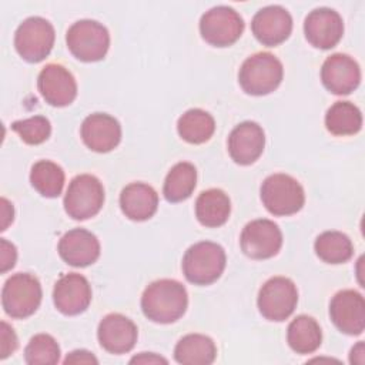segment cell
Listing matches in <instances>:
<instances>
[{"instance_id":"6da1fadb","label":"cell","mask_w":365,"mask_h":365,"mask_svg":"<svg viewBox=\"0 0 365 365\" xmlns=\"http://www.w3.org/2000/svg\"><path fill=\"white\" fill-rule=\"evenodd\" d=\"M188 307L185 287L175 279H157L141 295V309L145 318L155 324H171L180 319Z\"/></svg>"},{"instance_id":"7a4b0ae2","label":"cell","mask_w":365,"mask_h":365,"mask_svg":"<svg viewBox=\"0 0 365 365\" xmlns=\"http://www.w3.org/2000/svg\"><path fill=\"white\" fill-rule=\"evenodd\" d=\"M227 257L224 248L211 241L191 245L182 257V274L194 285H210L224 272Z\"/></svg>"},{"instance_id":"3957f363","label":"cell","mask_w":365,"mask_h":365,"mask_svg":"<svg viewBox=\"0 0 365 365\" xmlns=\"http://www.w3.org/2000/svg\"><path fill=\"white\" fill-rule=\"evenodd\" d=\"M282 63L271 53L259 51L248 58L240 67L238 83L241 88L251 96H265L272 93L282 81Z\"/></svg>"},{"instance_id":"277c9868","label":"cell","mask_w":365,"mask_h":365,"mask_svg":"<svg viewBox=\"0 0 365 365\" xmlns=\"http://www.w3.org/2000/svg\"><path fill=\"white\" fill-rule=\"evenodd\" d=\"M259 192L264 207L277 217L292 215L305 202L302 185L294 177L284 173L268 175L261 184Z\"/></svg>"},{"instance_id":"5b68a950","label":"cell","mask_w":365,"mask_h":365,"mask_svg":"<svg viewBox=\"0 0 365 365\" xmlns=\"http://www.w3.org/2000/svg\"><path fill=\"white\" fill-rule=\"evenodd\" d=\"M43 297L37 277L29 272L13 274L3 285L1 305L4 312L16 319L33 315L40 307Z\"/></svg>"},{"instance_id":"8992f818","label":"cell","mask_w":365,"mask_h":365,"mask_svg":"<svg viewBox=\"0 0 365 365\" xmlns=\"http://www.w3.org/2000/svg\"><path fill=\"white\" fill-rule=\"evenodd\" d=\"M66 43L70 53L77 60L91 63L106 57L110 47V34L101 23L84 19L68 27Z\"/></svg>"},{"instance_id":"52a82bcc","label":"cell","mask_w":365,"mask_h":365,"mask_svg":"<svg viewBox=\"0 0 365 365\" xmlns=\"http://www.w3.org/2000/svg\"><path fill=\"white\" fill-rule=\"evenodd\" d=\"M104 204V187L91 174L76 175L64 195V210L73 220L83 221L97 215Z\"/></svg>"},{"instance_id":"ba28073f","label":"cell","mask_w":365,"mask_h":365,"mask_svg":"<svg viewBox=\"0 0 365 365\" xmlns=\"http://www.w3.org/2000/svg\"><path fill=\"white\" fill-rule=\"evenodd\" d=\"M54 27L53 24L40 16H33L16 30L14 47L20 57L29 63H38L44 60L54 46Z\"/></svg>"},{"instance_id":"9c48e42d","label":"cell","mask_w":365,"mask_h":365,"mask_svg":"<svg viewBox=\"0 0 365 365\" xmlns=\"http://www.w3.org/2000/svg\"><path fill=\"white\" fill-rule=\"evenodd\" d=\"M298 302L297 285L287 277H272L259 288L258 309L268 321H285Z\"/></svg>"},{"instance_id":"30bf717a","label":"cell","mask_w":365,"mask_h":365,"mask_svg":"<svg viewBox=\"0 0 365 365\" xmlns=\"http://www.w3.org/2000/svg\"><path fill=\"white\" fill-rule=\"evenodd\" d=\"M244 26L237 10L228 6H215L201 16L200 33L208 44L228 47L241 37Z\"/></svg>"},{"instance_id":"8fae6325","label":"cell","mask_w":365,"mask_h":365,"mask_svg":"<svg viewBox=\"0 0 365 365\" xmlns=\"http://www.w3.org/2000/svg\"><path fill=\"white\" fill-rule=\"evenodd\" d=\"M240 245L247 257L252 259H267L279 252L282 247V232L271 220H252L242 228Z\"/></svg>"},{"instance_id":"7c38bea8","label":"cell","mask_w":365,"mask_h":365,"mask_svg":"<svg viewBox=\"0 0 365 365\" xmlns=\"http://www.w3.org/2000/svg\"><path fill=\"white\" fill-rule=\"evenodd\" d=\"M304 33L311 46L321 50L332 48L344 34L342 17L329 7L314 9L304 20Z\"/></svg>"},{"instance_id":"4fadbf2b","label":"cell","mask_w":365,"mask_h":365,"mask_svg":"<svg viewBox=\"0 0 365 365\" xmlns=\"http://www.w3.org/2000/svg\"><path fill=\"white\" fill-rule=\"evenodd\" d=\"M329 317L341 332L361 335L365 328L364 297L354 289L338 291L329 302Z\"/></svg>"},{"instance_id":"5bb4252c","label":"cell","mask_w":365,"mask_h":365,"mask_svg":"<svg viewBox=\"0 0 365 365\" xmlns=\"http://www.w3.org/2000/svg\"><path fill=\"white\" fill-rule=\"evenodd\" d=\"M37 88L41 97L53 107H66L77 96L74 76L61 64L50 63L44 66L37 77Z\"/></svg>"},{"instance_id":"9a60e30c","label":"cell","mask_w":365,"mask_h":365,"mask_svg":"<svg viewBox=\"0 0 365 365\" xmlns=\"http://www.w3.org/2000/svg\"><path fill=\"white\" fill-rule=\"evenodd\" d=\"M251 30L261 44L274 47L289 37L292 31V17L282 6H267L254 14Z\"/></svg>"},{"instance_id":"2e32d148","label":"cell","mask_w":365,"mask_h":365,"mask_svg":"<svg viewBox=\"0 0 365 365\" xmlns=\"http://www.w3.org/2000/svg\"><path fill=\"white\" fill-rule=\"evenodd\" d=\"M321 80L324 87L332 94H349L361 83L359 64L348 54L335 53L322 63Z\"/></svg>"},{"instance_id":"e0dca14e","label":"cell","mask_w":365,"mask_h":365,"mask_svg":"<svg viewBox=\"0 0 365 365\" xmlns=\"http://www.w3.org/2000/svg\"><path fill=\"white\" fill-rule=\"evenodd\" d=\"M53 302L64 315H78L91 302V287L88 279L77 272L61 275L54 284Z\"/></svg>"},{"instance_id":"ac0fdd59","label":"cell","mask_w":365,"mask_h":365,"mask_svg":"<svg viewBox=\"0 0 365 365\" xmlns=\"http://www.w3.org/2000/svg\"><path fill=\"white\" fill-rule=\"evenodd\" d=\"M138 336L135 324L123 314L106 315L97 328V338L103 349L120 355L130 352Z\"/></svg>"},{"instance_id":"d6986e66","label":"cell","mask_w":365,"mask_h":365,"mask_svg":"<svg viewBox=\"0 0 365 365\" xmlns=\"http://www.w3.org/2000/svg\"><path fill=\"white\" fill-rule=\"evenodd\" d=\"M80 134L91 151L108 153L121 141V125L110 114L94 113L84 118Z\"/></svg>"},{"instance_id":"ffe728a7","label":"cell","mask_w":365,"mask_h":365,"mask_svg":"<svg viewBox=\"0 0 365 365\" xmlns=\"http://www.w3.org/2000/svg\"><path fill=\"white\" fill-rule=\"evenodd\" d=\"M265 147V134L255 121H244L232 128L228 137L230 157L240 165L255 163Z\"/></svg>"},{"instance_id":"44dd1931","label":"cell","mask_w":365,"mask_h":365,"mask_svg":"<svg viewBox=\"0 0 365 365\" xmlns=\"http://www.w3.org/2000/svg\"><path fill=\"white\" fill-rule=\"evenodd\" d=\"M57 251L66 264L83 268L98 259L100 242L93 232L84 228H74L60 238Z\"/></svg>"},{"instance_id":"7402d4cb","label":"cell","mask_w":365,"mask_h":365,"mask_svg":"<svg viewBox=\"0 0 365 365\" xmlns=\"http://www.w3.org/2000/svg\"><path fill=\"white\" fill-rule=\"evenodd\" d=\"M120 207L127 218L145 221L157 211L158 194L145 182H131L125 185L120 194Z\"/></svg>"},{"instance_id":"603a6c76","label":"cell","mask_w":365,"mask_h":365,"mask_svg":"<svg viewBox=\"0 0 365 365\" xmlns=\"http://www.w3.org/2000/svg\"><path fill=\"white\" fill-rule=\"evenodd\" d=\"M231 212L230 197L220 188L202 191L195 201V217L204 227L215 228L227 222Z\"/></svg>"},{"instance_id":"cb8c5ba5","label":"cell","mask_w":365,"mask_h":365,"mask_svg":"<svg viewBox=\"0 0 365 365\" xmlns=\"http://www.w3.org/2000/svg\"><path fill=\"white\" fill-rule=\"evenodd\" d=\"M215 356L214 341L202 334L184 335L174 348V359L182 365H210Z\"/></svg>"},{"instance_id":"d4e9b609","label":"cell","mask_w":365,"mask_h":365,"mask_svg":"<svg viewBox=\"0 0 365 365\" xmlns=\"http://www.w3.org/2000/svg\"><path fill=\"white\" fill-rule=\"evenodd\" d=\"M287 341L294 352L301 355L312 354L322 342L321 327L312 317L298 315L288 325Z\"/></svg>"},{"instance_id":"484cf974","label":"cell","mask_w":365,"mask_h":365,"mask_svg":"<svg viewBox=\"0 0 365 365\" xmlns=\"http://www.w3.org/2000/svg\"><path fill=\"white\" fill-rule=\"evenodd\" d=\"M180 137L190 144H202L208 141L215 131L214 117L201 108L187 110L177 121Z\"/></svg>"},{"instance_id":"4316f807","label":"cell","mask_w":365,"mask_h":365,"mask_svg":"<svg viewBox=\"0 0 365 365\" xmlns=\"http://www.w3.org/2000/svg\"><path fill=\"white\" fill-rule=\"evenodd\" d=\"M197 184V170L194 164L188 161L177 163L168 171L163 194L170 202H181L191 197Z\"/></svg>"},{"instance_id":"83f0119b","label":"cell","mask_w":365,"mask_h":365,"mask_svg":"<svg viewBox=\"0 0 365 365\" xmlns=\"http://www.w3.org/2000/svg\"><path fill=\"white\" fill-rule=\"evenodd\" d=\"M325 127L334 135H354L362 128L361 110L351 101H335L327 110Z\"/></svg>"},{"instance_id":"f1b7e54d","label":"cell","mask_w":365,"mask_h":365,"mask_svg":"<svg viewBox=\"0 0 365 365\" xmlns=\"http://www.w3.org/2000/svg\"><path fill=\"white\" fill-rule=\"evenodd\" d=\"M315 254L327 264H344L352 258L354 245L349 237L341 231H324L314 244Z\"/></svg>"},{"instance_id":"f546056e","label":"cell","mask_w":365,"mask_h":365,"mask_svg":"<svg viewBox=\"0 0 365 365\" xmlns=\"http://www.w3.org/2000/svg\"><path fill=\"white\" fill-rule=\"evenodd\" d=\"M64 180L66 175L63 168L50 160L34 163L30 171V182L33 188L46 198L58 197L63 191Z\"/></svg>"},{"instance_id":"4dcf8cb0","label":"cell","mask_w":365,"mask_h":365,"mask_svg":"<svg viewBox=\"0 0 365 365\" xmlns=\"http://www.w3.org/2000/svg\"><path fill=\"white\" fill-rule=\"evenodd\" d=\"M60 359V346L48 334L34 335L24 348V361L29 365H54Z\"/></svg>"},{"instance_id":"1f68e13d","label":"cell","mask_w":365,"mask_h":365,"mask_svg":"<svg viewBox=\"0 0 365 365\" xmlns=\"http://www.w3.org/2000/svg\"><path fill=\"white\" fill-rule=\"evenodd\" d=\"M11 130L30 145H37L48 140L51 134V124L44 115H33L26 120H19L11 124Z\"/></svg>"},{"instance_id":"d6a6232c","label":"cell","mask_w":365,"mask_h":365,"mask_svg":"<svg viewBox=\"0 0 365 365\" xmlns=\"http://www.w3.org/2000/svg\"><path fill=\"white\" fill-rule=\"evenodd\" d=\"M19 346L17 335L14 329L6 322L1 321L0 328V359H6L9 355H11Z\"/></svg>"},{"instance_id":"836d02e7","label":"cell","mask_w":365,"mask_h":365,"mask_svg":"<svg viewBox=\"0 0 365 365\" xmlns=\"http://www.w3.org/2000/svg\"><path fill=\"white\" fill-rule=\"evenodd\" d=\"M0 250H1V257H0L1 268H0V271L6 272V271H9L10 268L14 267L16 259H17V251H16V247L11 242H9L6 238L0 240Z\"/></svg>"},{"instance_id":"e575fe53","label":"cell","mask_w":365,"mask_h":365,"mask_svg":"<svg viewBox=\"0 0 365 365\" xmlns=\"http://www.w3.org/2000/svg\"><path fill=\"white\" fill-rule=\"evenodd\" d=\"M64 364H98V359L86 349H76L64 358Z\"/></svg>"},{"instance_id":"d590c367","label":"cell","mask_w":365,"mask_h":365,"mask_svg":"<svg viewBox=\"0 0 365 365\" xmlns=\"http://www.w3.org/2000/svg\"><path fill=\"white\" fill-rule=\"evenodd\" d=\"M131 364H167V359L157 355V354H153V352H141L140 355H135L134 358L130 359Z\"/></svg>"},{"instance_id":"8d00e7d4","label":"cell","mask_w":365,"mask_h":365,"mask_svg":"<svg viewBox=\"0 0 365 365\" xmlns=\"http://www.w3.org/2000/svg\"><path fill=\"white\" fill-rule=\"evenodd\" d=\"M1 215H3L1 231H4L7 228V225L13 221V215H14L13 205L6 198H1Z\"/></svg>"},{"instance_id":"74e56055","label":"cell","mask_w":365,"mask_h":365,"mask_svg":"<svg viewBox=\"0 0 365 365\" xmlns=\"http://www.w3.org/2000/svg\"><path fill=\"white\" fill-rule=\"evenodd\" d=\"M349 362L351 364H358V365H364L365 362V348H364V342L359 341L349 354Z\"/></svg>"}]
</instances>
